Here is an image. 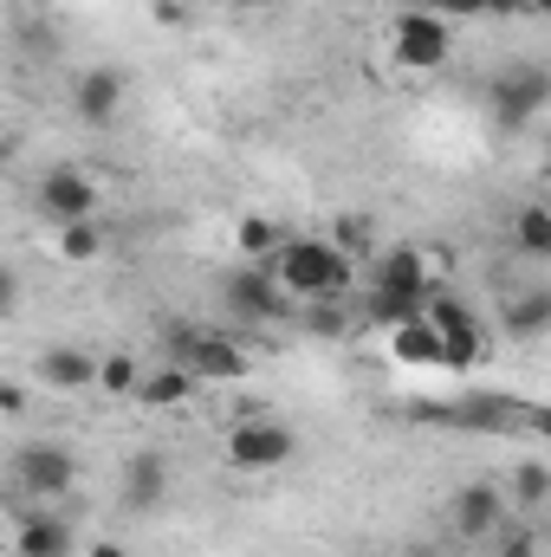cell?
<instances>
[{
  "mask_svg": "<svg viewBox=\"0 0 551 557\" xmlns=\"http://www.w3.org/2000/svg\"><path fill=\"white\" fill-rule=\"evenodd\" d=\"M273 253H279L273 278L285 285V298H344V285L357 273L331 240H279Z\"/></svg>",
  "mask_w": 551,
  "mask_h": 557,
  "instance_id": "cell-1",
  "label": "cell"
},
{
  "mask_svg": "<svg viewBox=\"0 0 551 557\" xmlns=\"http://www.w3.org/2000/svg\"><path fill=\"white\" fill-rule=\"evenodd\" d=\"M169 363H182L195 383H241L247 376V350L228 331H201V324H169Z\"/></svg>",
  "mask_w": 551,
  "mask_h": 557,
  "instance_id": "cell-2",
  "label": "cell"
},
{
  "mask_svg": "<svg viewBox=\"0 0 551 557\" xmlns=\"http://www.w3.org/2000/svg\"><path fill=\"white\" fill-rule=\"evenodd\" d=\"M421 324H428L434 344H441V370H474V357L487 350L480 318H474L454 292H428V298H421Z\"/></svg>",
  "mask_w": 551,
  "mask_h": 557,
  "instance_id": "cell-3",
  "label": "cell"
},
{
  "mask_svg": "<svg viewBox=\"0 0 551 557\" xmlns=\"http://www.w3.org/2000/svg\"><path fill=\"white\" fill-rule=\"evenodd\" d=\"M415 416L434 421V428H461V434H500V428H513V421H532V428H539V409H519L513 396H493V389H474V396H461V403H421Z\"/></svg>",
  "mask_w": 551,
  "mask_h": 557,
  "instance_id": "cell-4",
  "label": "cell"
},
{
  "mask_svg": "<svg viewBox=\"0 0 551 557\" xmlns=\"http://www.w3.org/2000/svg\"><path fill=\"white\" fill-rule=\"evenodd\" d=\"M390 52H396L403 72H441L448 52H454V26H448L441 13H428V7H409V13H396V26H390Z\"/></svg>",
  "mask_w": 551,
  "mask_h": 557,
  "instance_id": "cell-5",
  "label": "cell"
},
{
  "mask_svg": "<svg viewBox=\"0 0 551 557\" xmlns=\"http://www.w3.org/2000/svg\"><path fill=\"white\" fill-rule=\"evenodd\" d=\"M13 486L26 499H65L78 486V460L65 447H52V441H33V447L13 454Z\"/></svg>",
  "mask_w": 551,
  "mask_h": 557,
  "instance_id": "cell-6",
  "label": "cell"
},
{
  "mask_svg": "<svg viewBox=\"0 0 551 557\" xmlns=\"http://www.w3.org/2000/svg\"><path fill=\"white\" fill-rule=\"evenodd\" d=\"M221 305H228V318H241V331H247V324H279V318L292 311L285 285H279L267 267H241V273L221 285Z\"/></svg>",
  "mask_w": 551,
  "mask_h": 557,
  "instance_id": "cell-7",
  "label": "cell"
},
{
  "mask_svg": "<svg viewBox=\"0 0 551 557\" xmlns=\"http://www.w3.org/2000/svg\"><path fill=\"white\" fill-rule=\"evenodd\" d=\"M493 117H500V131H526L539 111L551 104V78L539 65H513V72H500L493 78Z\"/></svg>",
  "mask_w": 551,
  "mask_h": 557,
  "instance_id": "cell-8",
  "label": "cell"
},
{
  "mask_svg": "<svg viewBox=\"0 0 551 557\" xmlns=\"http://www.w3.org/2000/svg\"><path fill=\"white\" fill-rule=\"evenodd\" d=\"M292 428L285 421H241L234 434H228V467H241V473H273L292 460Z\"/></svg>",
  "mask_w": 551,
  "mask_h": 557,
  "instance_id": "cell-9",
  "label": "cell"
},
{
  "mask_svg": "<svg viewBox=\"0 0 551 557\" xmlns=\"http://www.w3.org/2000/svg\"><path fill=\"white\" fill-rule=\"evenodd\" d=\"M39 214H46V221H59V227L91 221V214H98V188H91V175H85V169H72V162L46 169V175H39Z\"/></svg>",
  "mask_w": 551,
  "mask_h": 557,
  "instance_id": "cell-10",
  "label": "cell"
},
{
  "mask_svg": "<svg viewBox=\"0 0 551 557\" xmlns=\"http://www.w3.org/2000/svg\"><path fill=\"white\" fill-rule=\"evenodd\" d=\"M448 519H454V539H493V532L506 525V486H500V480L461 486L454 506H448Z\"/></svg>",
  "mask_w": 551,
  "mask_h": 557,
  "instance_id": "cell-11",
  "label": "cell"
},
{
  "mask_svg": "<svg viewBox=\"0 0 551 557\" xmlns=\"http://www.w3.org/2000/svg\"><path fill=\"white\" fill-rule=\"evenodd\" d=\"M72 111H78L91 131H105V124L124 111V72H118V65H91V72H78V78H72Z\"/></svg>",
  "mask_w": 551,
  "mask_h": 557,
  "instance_id": "cell-12",
  "label": "cell"
},
{
  "mask_svg": "<svg viewBox=\"0 0 551 557\" xmlns=\"http://www.w3.org/2000/svg\"><path fill=\"white\" fill-rule=\"evenodd\" d=\"M434 278H441V260H434V253L396 247V253H383V260H377V278H370V285L403 292V298H428V292H434Z\"/></svg>",
  "mask_w": 551,
  "mask_h": 557,
  "instance_id": "cell-13",
  "label": "cell"
},
{
  "mask_svg": "<svg viewBox=\"0 0 551 557\" xmlns=\"http://www.w3.org/2000/svg\"><path fill=\"white\" fill-rule=\"evenodd\" d=\"M39 383H46L52 396H78V389H91V383H98V357H91V350H78V344H59V350H46V357H39Z\"/></svg>",
  "mask_w": 551,
  "mask_h": 557,
  "instance_id": "cell-14",
  "label": "cell"
},
{
  "mask_svg": "<svg viewBox=\"0 0 551 557\" xmlns=\"http://www.w3.org/2000/svg\"><path fill=\"white\" fill-rule=\"evenodd\" d=\"M13 552L20 557H72V525L52 519V512H26L20 532H13Z\"/></svg>",
  "mask_w": 551,
  "mask_h": 557,
  "instance_id": "cell-15",
  "label": "cell"
},
{
  "mask_svg": "<svg viewBox=\"0 0 551 557\" xmlns=\"http://www.w3.org/2000/svg\"><path fill=\"white\" fill-rule=\"evenodd\" d=\"M390 357H396V363H409V370H441V344H434V331L421 324V311H415L409 324H396V331H390Z\"/></svg>",
  "mask_w": 551,
  "mask_h": 557,
  "instance_id": "cell-16",
  "label": "cell"
},
{
  "mask_svg": "<svg viewBox=\"0 0 551 557\" xmlns=\"http://www.w3.org/2000/svg\"><path fill=\"white\" fill-rule=\"evenodd\" d=\"M195 389H201V383H195L182 363H162V370H149L137 383V403H149V409H182Z\"/></svg>",
  "mask_w": 551,
  "mask_h": 557,
  "instance_id": "cell-17",
  "label": "cell"
},
{
  "mask_svg": "<svg viewBox=\"0 0 551 557\" xmlns=\"http://www.w3.org/2000/svg\"><path fill=\"white\" fill-rule=\"evenodd\" d=\"M162 486H169V467H162L156 454H131V460H124V506L149 512V506L162 499Z\"/></svg>",
  "mask_w": 551,
  "mask_h": 557,
  "instance_id": "cell-18",
  "label": "cell"
},
{
  "mask_svg": "<svg viewBox=\"0 0 551 557\" xmlns=\"http://www.w3.org/2000/svg\"><path fill=\"white\" fill-rule=\"evenodd\" d=\"M500 331H506V337H519V344H532V337H546V331H551V292H519V298L506 305V318H500Z\"/></svg>",
  "mask_w": 551,
  "mask_h": 557,
  "instance_id": "cell-19",
  "label": "cell"
},
{
  "mask_svg": "<svg viewBox=\"0 0 551 557\" xmlns=\"http://www.w3.org/2000/svg\"><path fill=\"white\" fill-rule=\"evenodd\" d=\"M513 240H519V253H526V260H551V214L539 208V201H532V208H519Z\"/></svg>",
  "mask_w": 551,
  "mask_h": 557,
  "instance_id": "cell-20",
  "label": "cell"
},
{
  "mask_svg": "<svg viewBox=\"0 0 551 557\" xmlns=\"http://www.w3.org/2000/svg\"><path fill=\"white\" fill-rule=\"evenodd\" d=\"M370 324L377 331H396V324H409L415 311H421V298H403V292H383V285H370Z\"/></svg>",
  "mask_w": 551,
  "mask_h": 557,
  "instance_id": "cell-21",
  "label": "cell"
},
{
  "mask_svg": "<svg viewBox=\"0 0 551 557\" xmlns=\"http://www.w3.org/2000/svg\"><path fill=\"white\" fill-rule=\"evenodd\" d=\"M137 383H143L137 357H98V383H91V389H105V396H137Z\"/></svg>",
  "mask_w": 551,
  "mask_h": 557,
  "instance_id": "cell-22",
  "label": "cell"
},
{
  "mask_svg": "<svg viewBox=\"0 0 551 557\" xmlns=\"http://www.w3.org/2000/svg\"><path fill=\"white\" fill-rule=\"evenodd\" d=\"M59 253H65V260H98V253H105V227H98V221L59 227Z\"/></svg>",
  "mask_w": 551,
  "mask_h": 557,
  "instance_id": "cell-23",
  "label": "cell"
},
{
  "mask_svg": "<svg viewBox=\"0 0 551 557\" xmlns=\"http://www.w3.org/2000/svg\"><path fill=\"white\" fill-rule=\"evenodd\" d=\"M513 499L526 506V512H539L551 499V473H546V460H526L519 473H513Z\"/></svg>",
  "mask_w": 551,
  "mask_h": 557,
  "instance_id": "cell-24",
  "label": "cell"
},
{
  "mask_svg": "<svg viewBox=\"0 0 551 557\" xmlns=\"http://www.w3.org/2000/svg\"><path fill=\"white\" fill-rule=\"evenodd\" d=\"M279 240H285V234H279V221H267V214H247V221H241V253L260 260V253H273Z\"/></svg>",
  "mask_w": 551,
  "mask_h": 557,
  "instance_id": "cell-25",
  "label": "cell"
},
{
  "mask_svg": "<svg viewBox=\"0 0 551 557\" xmlns=\"http://www.w3.org/2000/svg\"><path fill=\"white\" fill-rule=\"evenodd\" d=\"M311 337H344V298H311Z\"/></svg>",
  "mask_w": 551,
  "mask_h": 557,
  "instance_id": "cell-26",
  "label": "cell"
},
{
  "mask_svg": "<svg viewBox=\"0 0 551 557\" xmlns=\"http://www.w3.org/2000/svg\"><path fill=\"white\" fill-rule=\"evenodd\" d=\"M331 247H338L344 260H351V253H364V247H370V221H364V214H344V221H338V240H331Z\"/></svg>",
  "mask_w": 551,
  "mask_h": 557,
  "instance_id": "cell-27",
  "label": "cell"
},
{
  "mask_svg": "<svg viewBox=\"0 0 551 557\" xmlns=\"http://www.w3.org/2000/svg\"><path fill=\"white\" fill-rule=\"evenodd\" d=\"M428 13H441V20L454 26V20H480V13H487V0H428Z\"/></svg>",
  "mask_w": 551,
  "mask_h": 557,
  "instance_id": "cell-28",
  "label": "cell"
},
{
  "mask_svg": "<svg viewBox=\"0 0 551 557\" xmlns=\"http://www.w3.org/2000/svg\"><path fill=\"white\" fill-rule=\"evenodd\" d=\"M500 557H539V539L532 532H506L500 539Z\"/></svg>",
  "mask_w": 551,
  "mask_h": 557,
  "instance_id": "cell-29",
  "label": "cell"
},
{
  "mask_svg": "<svg viewBox=\"0 0 551 557\" xmlns=\"http://www.w3.org/2000/svg\"><path fill=\"white\" fill-rule=\"evenodd\" d=\"M13 305H20V273H13V267H0V318H7Z\"/></svg>",
  "mask_w": 551,
  "mask_h": 557,
  "instance_id": "cell-30",
  "label": "cell"
},
{
  "mask_svg": "<svg viewBox=\"0 0 551 557\" xmlns=\"http://www.w3.org/2000/svg\"><path fill=\"white\" fill-rule=\"evenodd\" d=\"M20 409H26V396H20V389L0 376V416H20Z\"/></svg>",
  "mask_w": 551,
  "mask_h": 557,
  "instance_id": "cell-31",
  "label": "cell"
},
{
  "mask_svg": "<svg viewBox=\"0 0 551 557\" xmlns=\"http://www.w3.org/2000/svg\"><path fill=\"white\" fill-rule=\"evenodd\" d=\"M403 557H448L441 545H428V539H415V545H403Z\"/></svg>",
  "mask_w": 551,
  "mask_h": 557,
  "instance_id": "cell-32",
  "label": "cell"
},
{
  "mask_svg": "<svg viewBox=\"0 0 551 557\" xmlns=\"http://www.w3.org/2000/svg\"><path fill=\"white\" fill-rule=\"evenodd\" d=\"M487 13H526V0H487Z\"/></svg>",
  "mask_w": 551,
  "mask_h": 557,
  "instance_id": "cell-33",
  "label": "cell"
},
{
  "mask_svg": "<svg viewBox=\"0 0 551 557\" xmlns=\"http://www.w3.org/2000/svg\"><path fill=\"white\" fill-rule=\"evenodd\" d=\"M85 557H124V545H91Z\"/></svg>",
  "mask_w": 551,
  "mask_h": 557,
  "instance_id": "cell-34",
  "label": "cell"
},
{
  "mask_svg": "<svg viewBox=\"0 0 551 557\" xmlns=\"http://www.w3.org/2000/svg\"><path fill=\"white\" fill-rule=\"evenodd\" d=\"M221 7H241V13H254V7H267V0H221Z\"/></svg>",
  "mask_w": 551,
  "mask_h": 557,
  "instance_id": "cell-35",
  "label": "cell"
}]
</instances>
